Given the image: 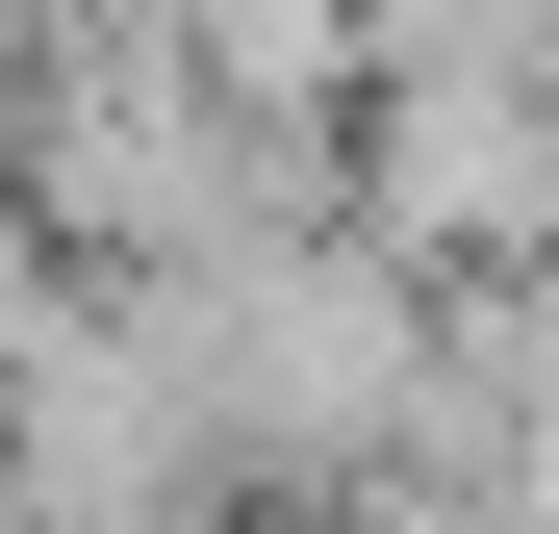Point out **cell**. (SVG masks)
Returning <instances> with one entry per match:
<instances>
[{
	"instance_id": "1",
	"label": "cell",
	"mask_w": 559,
	"mask_h": 534,
	"mask_svg": "<svg viewBox=\"0 0 559 534\" xmlns=\"http://www.w3.org/2000/svg\"><path fill=\"white\" fill-rule=\"evenodd\" d=\"M153 306V382L204 432V509L280 484V509H356L407 459V382H432V281H382L356 229H254L204 281H128Z\"/></svg>"
},
{
	"instance_id": "2",
	"label": "cell",
	"mask_w": 559,
	"mask_h": 534,
	"mask_svg": "<svg viewBox=\"0 0 559 534\" xmlns=\"http://www.w3.org/2000/svg\"><path fill=\"white\" fill-rule=\"evenodd\" d=\"M331 229L382 254V281H432V306L559 281V103H534V26H356Z\"/></svg>"
}]
</instances>
